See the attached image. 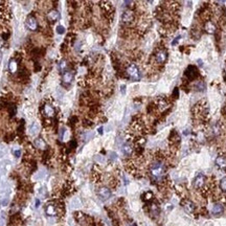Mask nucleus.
Instances as JSON below:
<instances>
[{"instance_id": "obj_2", "label": "nucleus", "mask_w": 226, "mask_h": 226, "mask_svg": "<svg viewBox=\"0 0 226 226\" xmlns=\"http://www.w3.org/2000/svg\"><path fill=\"white\" fill-rule=\"evenodd\" d=\"M126 72H127V74H128V77L134 82L139 81L141 77V74H140V71H139L138 67L133 63L130 64V65L127 67Z\"/></svg>"}, {"instance_id": "obj_33", "label": "nucleus", "mask_w": 226, "mask_h": 226, "mask_svg": "<svg viewBox=\"0 0 226 226\" xmlns=\"http://www.w3.org/2000/svg\"><path fill=\"white\" fill-rule=\"evenodd\" d=\"M180 38H181V37H180V36H178L177 38H175V40H174L173 42H172V45H173V46H174V45H176V44H177V43H178V41H179V39H180Z\"/></svg>"}, {"instance_id": "obj_32", "label": "nucleus", "mask_w": 226, "mask_h": 226, "mask_svg": "<svg viewBox=\"0 0 226 226\" xmlns=\"http://www.w3.org/2000/svg\"><path fill=\"white\" fill-rule=\"evenodd\" d=\"M84 126H86V127L92 126V122H89V120H84Z\"/></svg>"}, {"instance_id": "obj_27", "label": "nucleus", "mask_w": 226, "mask_h": 226, "mask_svg": "<svg viewBox=\"0 0 226 226\" xmlns=\"http://www.w3.org/2000/svg\"><path fill=\"white\" fill-rule=\"evenodd\" d=\"M196 88H197L198 90H200V91H201V90H203L204 88H205V84H204L202 81H199L197 83V85H196Z\"/></svg>"}, {"instance_id": "obj_7", "label": "nucleus", "mask_w": 226, "mask_h": 226, "mask_svg": "<svg viewBox=\"0 0 226 226\" xmlns=\"http://www.w3.org/2000/svg\"><path fill=\"white\" fill-rule=\"evenodd\" d=\"M167 59V51L164 50H159L158 53L155 55V61H156L157 64H160V65L164 64Z\"/></svg>"}, {"instance_id": "obj_3", "label": "nucleus", "mask_w": 226, "mask_h": 226, "mask_svg": "<svg viewBox=\"0 0 226 226\" xmlns=\"http://www.w3.org/2000/svg\"><path fill=\"white\" fill-rule=\"evenodd\" d=\"M25 24H26L27 29H29V31H32V32H36V31H38V29H39L38 21L34 16H29V18L26 19Z\"/></svg>"}, {"instance_id": "obj_20", "label": "nucleus", "mask_w": 226, "mask_h": 226, "mask_svg": "<svg viewBox=\"0 0 226 226\" xmlns=\"http://www.w3.org/2000/svg\"><path fill=\"white\" fill-rule=\"evenodd\" d=\"M205 31H207V33L214 34L215 31H216V26H215V24L212 22L208 21V22L206 23V25H205Z\"/></svg>"}, {"instance_id": "obj_25", "label": "nucleus", "mask_w": 226, "mask_h": 226, "mask_svg": "<svg viewBox=\"0 0 226 226\" xmlns=\"http://www.w3.org/2000/svg\"><path fill=\"white\" fill-rule=\"evenodd\" d=\"M24 132V120H21L20 124H19V127H18V133L19 134H22V133Z\"/></svg>"}, {"instance_id": "obj_11", "label": "nucleus", "mask_w": 226, "mask_h": 226, "mask_svg": "<svg viewBox=\"0 0 226 226\" xmlns=\"http://www.w3.org/2000/svg\"><path fill=\"white\" fill-rule=\"evenodd\" d=\"M43 113L48 118H50L55 115V109H53V107L50 104H45L43 106Z\"/></svg>"}, {"instance_id": "obj_23", "label": "nucleus", "mask_w": 226, "mask_h": 226, "mask_svg": "<svg viewBox=\"0 0 226 226\" xmlns=\"http://www.w3.org/2000/svg\"><path fill=\"white\" fill-rule=\"evenodd\" d=\"M151 214L153 215V216H158V214H159V208H158V206L156 205V204H152L151 205Z\"/></svg>"}, {"instance_id": "obj_16", "label": "nucleus", "mask_w": 226, "mask_h": 226, "mask_svg": "<svg viewBox=\"0 0 226 226\" xmlns=\"http://www.w3.org/2000/svg\"><path fill=\"white\" fill-rule=\"evenodd\" d=\"M34 145H35V147L38 148V149H41V150L46 149V143H45L44 139H42L41 137H38V138H36L35 140H34Z\"/></svg>"}, {"instance_id": "obj_8", "label": "nucleus", "mask_w": 226, "mask_h": 226, "mask_svg": "<svg viewBox=\"0 0 226 226\" xmlns=\"http://www.w3.org/2000/svg\"><path fill=\"white\" fill-rule=\"evenodd\" d=\"M198 75H199V74H198V69L195 67V66H188V69L185 70V77H188V80H191V81L195 80Z\"/></svg>"}, {"instance_id": "obj_37", "label": "nucleus", "mask_w": 226, "mask_h": 226, "mask_svg": "<svg viewBox=\"0 0 226 226\" xmlns=\"http://www.w3.org/2000/svg\"><path fill=\"white\" fill-rule=\"evenodd\" d=\"M98 133H100V134H103V128L98 129Z\"/></svg>"}, {"instance_id": "obj_5", "label": "nucleus", "mask_w": 226, "mask_h": 226, "mask_svg": "<svg viewBox=\"0 0 226 226\" xmlns=\"http://www.w3.org/2000/svg\"><path fill=\"white\" fill-rule=\"evenodd\" d=\"M47 20H48V22L49 23H55V22H57L58 20L60 19V13L58 12L57 10H50V11H48V13H47Z\"/></svg>"}, {"instance_id": "obj_34", "label": "nucleus", "mask_w": 226, "mask_h": 226, "mask_svg": "<svg viewBox=\"0 0 226 226\" xmlns=\"http://www.w3.org/2000/svg\"><path fill=\"white\" fill-rule=\"evenodd\" d=\"M120 88H122V93L125 94V92H126V86H125V85H122V87H120Z\"/></svg>"}, {"instance_id": "obj_28", "label": "nucleus", "mask_w": 226, "mask_h": 226, "mask_svg": "<svg viewBox=\"0 0 226 226\" xmlns=\"http://www.w3.org/2000/svg\"><path fill=\"white\" fill-rule=\"evenodd\" d=\"M143 198L146 200V201H148V200H152V198H153V194L151 193V191H147V193H146L145 195L143 196Z\"/></svg>"}, {"instance_id": "obj_29", "label": "nucleus", "mask_w": 226, "mask_h": 226, "mask_svg": "<svg viewBox=\"0 0 226 226\" xmlns=\"http://www.w3.org/2000/svg\"><path fill=\"white\" fill-rule=\"evenodd\" d=\"M34 66H35V68H34V70H35V72H38V71H40V70H41V66H40V64H39L37 61L35 62V64H34Z\"/></svg>"}, {"instance_id": "obj_31", "label": "nucleus", "mask_w": 226, "mask_h": 226, "mask_svg": "<svg viewBox=\"0 0 226 226\" xmlns=\"http://www.w3.org/2000/svg\"><path fill=\"white\" fill-rule=\"evenodd\" d=\"M117 158V155L115 154L114 152H110V160H112V161H114L115 159Z\"/></svg>"}, {"instance_id": "obj_10", "label": "nucleus", "mask_w": 226, "mask_h": 226, "mask_svg": "<svg viewBox=\"0 0 226 226\" xmlns=\"http://www.w3.org/2000/svg\"><path fill=\"white\" fill-rule=\"evenodd\" d=\"M74 71H65L63 74V77H62V81H63V83L66 84V85H69V84H71V82L74 81Z\"/></svg>"}, {"instance_id": "obj_9", "label": "nucleus", "mask_w": 226, "mask_h": 226, "mask_svg": "<svg viewBox=\"0 0 226 226\" xmlns=\"http://www.w3.org/2000/svg\"><path fill=\"white\" fill-rule=\"evenodd\" d=\"M204 183H205V176H204L203 174H198L193 181V184L196 188H202V186L204 185Z\"/></svg>"}, {"instance_id": "obj_36", "label": "nucleus", "mask_w": 226, "mask_h": 226, "mask_svg": "<svg viewBox=\"0 0 226 226\" xmlns=\"http://www.w3.org/2000/svg\"><path fill=\"white\" fill-rule=\"evenodd\" d=\"M126 226H136L135 224H133V223H127Z\"/></svg>"}, {"instance_id": "obj_30", "label": "nucleus", "mask_w": 226, "mask_h": 226, "mask_svg": "<svg viewBox=\"0 0 226 226\" xmlns=\"http://www.w3.org/2000/svg\"><path fill=\"white\" fill-rule=\"evenodd\" d=\"M14 155H15V157H17V158H19V157L21 156V151L20 150H14Z\"/></svg>"}, {"instance_id": "obj_12", "label": "nucleus", "mask_w": 226, "mask_h": 226, "mask_svg": "<svg viewBox=\"0 0 226 226\" xmlns=\"http://www.w3.org/2000/svg\"><path fill=\"white\" fill-rule=\"evenodd\" d=\"M45 212H46V215L49 217H53L57 215V206L53 203H49L46 205V208H45Z\"/></svg>"}, {"instance_id": "obj_35", "label": "nucleus", "mask_w": 226, "mask_h": 226, "mask_svg": "<svg viewBox=\"0 0 226 226\" xmlns=\"http://www.w3.org/2000/svg\"><path fill=\"white\" fill-rule=\"evenodd\" d=\"M3 44H4V41H3V39H2L1 37H0V48H1V47L3 46Z\"/></svg>"}, {"instance_id": "obj_24", "label": "nucleus", "mask_w": 226, "mask_h": 226, "mask_svg": "<svg viewBox=\"0 0 226 226\" xmlns=\"http://www.w3.org/2000/svg\"><path fill=\"white\" fill-rule=\"evenodd\" d=\"M220 188L222 189L224 193H226V177L222 178L220 181Z\"/></svg>"}, {"instance_id": "obj_6", "label": "nucleus", "mask_w": 226, "mask_h": 226, "mask_svg": "<svg viewBox=\"0 0 226 226\" xmlns=\"http://www.w3.org/2000/svg\"><path fill=\"white\" fill-rule=\"evenodd\" d=\"M98 195L102 200H108L111 197V191L110 188H106V186H102V188H98Z\"/></svg>"}, {"instance_id": "obj_4", "label": "nucleus", "mask_w": 226, "mask_h": 226, "mask_svg": "<svg viewBox=\"0 0 226 226\" xmlns=\"http://www.w3.org/2000/svg\"><path fill=\"white\" fill-rule=\"evenodd\" d=\"M133 21H134V13L131 10L125 11L122 14V22L129 24V23H132Z\"/></svg>"}, {"instance_id": "obj_19", "label": "nucleus", "mask_w": 226, "mask_h": 226, "mask_svg": "<svg viewBox=\"0 0 226 226\" xmlns=\"http://www.w3.org/2000/svg\"><path fill=\"white\" fill-rule=\"evenodd\" d=\"M39 130H40V127H39L38 122H33L32 126L29 127V133L32 135H36L39 132Z\"/></svg>"}, {"instance_id": "obj_21", "label": "nucleus", "mask_w": 226, "mask_h": 226, "mask_svg": "<svg viewBox=\"0 0 226 226\" xmlns=\"http://www.w3.org/2000/svg\"><path fill=\"white\" fill-rule=\"evenodd\" d=\"M8 114H10L11 117H13V116L15 115V113H16V106H15L14 104H10L8 106Z\"/></svg>"}, {"instance_id": "obj_26", "label": "nucleus", "mask_w": 226, "mask_h": 226, "mask_svg": "<svg viewBox=\"0 0 226 226\" xmlns=\"http://www.w3.org/2000/svg\"><path fill=\"white\" fill-rule=\"evenodd\" d=\"M56 31H57V33L59 34V35H63V34L65 33V27L62 26V25H58Z\"/></svg>"}, {"instance_id": "obj_1", "label": "nucleus", "mask_w": 226, "mask_h": 226, "mask_svg": "<svg viewBox=\"0 0 226 226\" xmlns=\"http://www.w3.org/2000/svg\"><path fill=\"white\" fill-rule=\"evenodd\" d=\"M150 172L154 179L159 180L161 179V177L164 174V165H163V163L161 161H155V162H153L151 164Z\"/></svg>"}, {"instance_id": "obj_18", "label": "nucleus", "mask_w": 226, "mask_h": 226, "mask_svg": "<svg viewBox=\"0 0 226 226\" xmlns=\"http://www.w3.org/2000/svg\"><path fill=\"white\" fill-rule=\"evenodd\" d=\"M122 154L126 155V156H130V155L132 154V152H133L132 146H131L130 143H125V145L122 146Z\"/></svg>"}, {"instance_id": "obj_13", "label": "nucleus", "mask_w": 226, "mask_h": 226, "mask_svg": "<svg viewBox=\"0 0 226 226\" xmlns=\"http://www.w3.org/2000/svg\"><path fill=\"white\" fill-rule=\"evenodd\" d=\"M182 206L188 212H193L195 210V204L189 200H183L182 201Z\"/></svg>"}, {"instance_id": "obj_15", "label": "nucleus", "mask_w": 226, "mask_h": 226, "mask_svg": "<svg viewBox=\"0 0 226 226\" xmlns=\"http://www.w3.org/2000/svg\"><path fill=\"white\" fill-rule=\"evenodd\" d=\"M8 70L11 74H16L18 71V62L15 59H12L8 63Z\"/></svg>"}, {"instance_id": "obj_17", "label": "nucleus", "mask_w": 226, "mask_h": 226, "mask_svg": "<svg viewBox=\"0 0 226 226\" xmlns=\"http://www.w3.org/2000/svg\"><path fill=\"white\" fill-rule=\"evenodd\" d=\"M216 165L220 169H226V157L218 156L216 159Z\"/></svg>"}, {"instance_id": "obj_22", "label": "nucleus", "mask_w": 226, "mask_h": 226, "mask_svg": "<svg viewBox=\"0 0 226 226\" xmlns=\"http://www.w3.org/2000/svg\"><path fill=\"white\" fill-rule=\"evenodd\" d=\"M67 67H68V63L66 60H62L59 63V69L61 70V71H65V70L67 69Z\"/></svg>"}, {"instance_id": "obj_14", "label": "nucleus", "mask_w": 226, "mask_h": 226, "mask_svg": "<svg viewBox=\"0 0 226 226\" xmlns=\"http://www.w3.org/2000/svg\"><path fill=\"white\" fill-rule=\"evenodd\" d=\"M223 210H224V207H223V205L221 203L214 204V206H212V215H215V216H219V215H221L223 212Z\"/></svg>"}]
</instances>
